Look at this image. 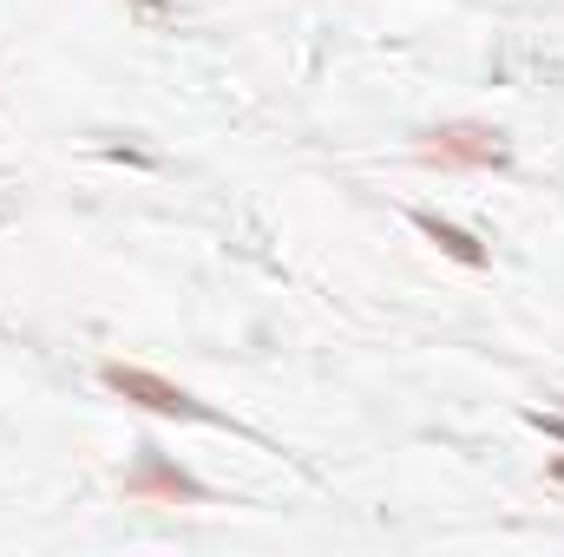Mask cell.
Masks as SVG:
<instances>
[{
	"mask_svg": "<svg viewBox=\"0 0 564 557\" xmlns=\"http://www.w3.org/2000/svg\"><path fill=\"white\" fill-rule=\"evenodd\" d=\"M414 157L426 171H506L512 144H506V132H492L479 119H446V125L414 139Z\"/></svg>",
	"mask_w": 564,
	"mask_h": 557,
	"instance_id": "1",
	"label": "cell"
},
{
	"mask_svg": "<svg viewBox=\"0 0 564 557\" xmlns=\"http://www.w3.org/2000/svg\"><path fill=\"white\" fill-rule=\"evenodd\" d=\"M99 381H106V394H112V401H126V407H139V414L197 419V426H210V419H217L197 394H184L177 381H164V374H151V368H132V361H106V368H99Z\"/></svg>",
	"mask_w": 564,
	"mask_h": 557,
	"instance_id": "2",
	"label": "cell"
},
{
	"mask_svg": "<svg viewBox=\"0 0 564 557\" xmlns=\"http://www.w3.org/2000/svg\"><path fill=\"white\" fill-rule=\"evenodd\" d=\"M126 499H139V505H210V485L197 472H184L171 452L139 446V466L126 472Z\"/></svg>",
	"mask_w": 564,
	"mask_h": 557,
	"instance_id": "3",
	"label": "cell"
},
{
	"mask_svg": "<svg viewBox=\"0 0 564 557\" xmlns=\"http://www.w3.org/2000/svg\"><path fill=\"white\" fill-rule=\"evenodd\" d=\"M414 230H421L440 256H453L459 270H486V263H492V256H486V243H479L473 230H459V223H446V217H433V210H414Z\"/></svg>",
	"mask_w": 564,
	"mask_h": 557,
	"instance_id": "4",
	"label": "cell"
},
{
	"mask_svg": "<svg viewBox=\"0 0 564 557\" xmlns=\"http://www.w3.org/2000/svg\"><path fill=\"white\" fill-rule=\"evenodd\" d=\"M545 479H552V485H564V452L552 459V466H545Z\"/></svg>",
	"mask_w": 564,
	"mask_h": 557,
	"instance_id": "5",
	"label": "cell"
}]
</instances>
